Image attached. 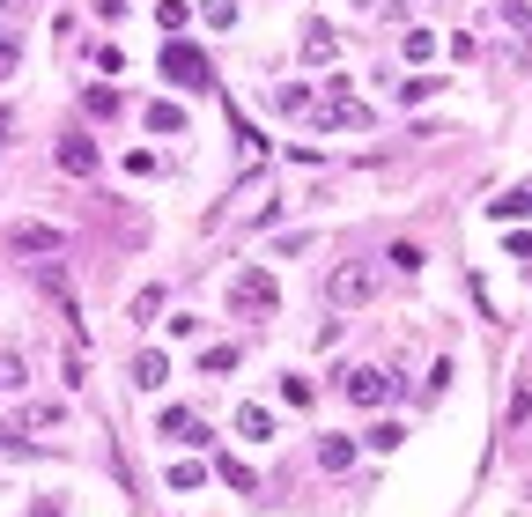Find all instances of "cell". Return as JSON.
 Returning <instances> with one entry per match:
<instances>
[{"mask_svg":"<svg viewBox=\"0 0 532 517\" xmlns=\"http://www.w3.org/2000/svg\"><path fill=\"white\" fill-rule=\"evenodd\" d=\"M163 82H170V89H215V67H207L200 45L170 37V45H163Z\"/></svg>","mask_w":532,"mask_h":517,"instance_id":"6da1fadb","label":"cell"},{"mask_svg":"<svg viewBox=\"0 0 532 517\" xmlns=\"http://www.w3.org/2000/svg\"><path fill=\"white\" fill-rule=\"evenodd\" d=\"M311 126H326V133H340V126H370V104L355 97L348 82H326V97L311 104Z\"/></svg>","mask_w":532,"mask_h":517,"instance_id":"7a4b0ae2","label":"cell"},{"mask_svg":"<svg viewBox=\"0 0 532 517\" xmlns=\"http://www.w3.org/2000/svg\"><path fill=\"white\" fill-rule=\"evenodd\" d=\"M230 303H237L244 318H274V311H281V289H274L266 266H244V274L230 281Z\"/></svg>","mask_w":532,"mask_h":517,"instance_id":"3957f363","label":"cell"},{"mask_svg":"<svg viewBox=\"0 0 532 517\" xmlns=\"http://www.w3.org/2000/svg\"><path fill=\"white\" fill-rule=\"evenodd\" d=\"M326 296L340 303V311H348V303H370V296H377V266H370V259H340L333 281H326Z\"/></svg>","mask_w":532,"mask_h":517,"instance_id":"277c9868","label":"cell"},{"mask_svg":"<svg viewBox=\"0 0 532 517\" xmlns=\"http://www.w3.org/2000/svg\"><path fill=\"white\" fill-rule=\"evenodd\" d=\"M60 244H67V229H52V222H15L8 229V252H23V259H45Z\"/></svg>","mask_w":532,"mask_h":517,"instance_id":"5b68a950","label":"cell"},{"mask_svg":"<svg viewBox=\"0 0 532 517\" xmlns=\"http://www.w3.org/2000/svg\"><path fill=\"white\" fill-rule=\"evenodd\" d=\"M52 156H60L67 178H97V141H89V133H60V148H52Z\"/></svg>","mask_w":532,"mask_h":517,"instance_id":"8992f818","label":"cell"},{"mask_svg":"<svg viewBox=\"0 0 532 517\" xmlns=\"http://www.w3.org/2000/svg\"><path fill=\"white\" fill-rule=\"evenodd\" d=\"M340 392H348L355 407H385V399H392V377H385V370H348V377H340Z\"/></svg>","mask_w":532,"mask_h":517,"instance_id":"52a82bcc","label":"cell"},{"mask_svg":"<svg viewBox=\"0 0 532 517\" xmlns=\"http://www.w3.org/2000/svg\"><path fill=\"white\" fill-rule=\"evenodd\" d=\"M163 436H170V444H185V451H200V444H207L200 414H185V407H163Z\"/></svg>","mask_w":532,"mask_h":517,"instance_id":"ba28073f","label":"cell"},{"mask_svg":"<svg viewBox=\"0 0 532 517\" xmlns=\"http://www.w3.org/2000/svg\"><path fill=\"white\" fill-rule=\"evenodd\" d=\"M488 215H496V222H532V178H525V185H510L503 200H488Z\"/></svg>","mask_w":532,"mask_h":517,"instance_id":"9c48e42d","label":"cell"},{"mask_svg":"<svg viewBox=\"0 0 532 517\" xmlns=\"http://www.w3.org/2000/svg\"><path fill=\"white\" fill-rule=\"evenodd\" d=\"M82 111H89V119H119V111H126V97H119L111 82H89V89H82Z\"/></svg>","mask_w":532,"mask_h":517,"instance_id":"30bf717a","label":"cell"},{"mask_svg":"<svg viewBox=\"0 0 532 517\" xmlns=\"http://www.w3.org/2000/svg\"><path fill=\"white\" fill-rule=\"evenodd\" d=\"M163 377H170V362H163L156 348H141V355H133V385H141V392H163Z\"/></svg>","mask_w":532,"mask_h":517,"instance_id":"8fae6325","label":"cell"},{"mask_svg":"<svg viewBox=\"0 0 532 517\" xmlns=\"http://www.w3.org/2000/svg\"><path fill=\"white\" fill-rule=\"evenodd\" d=\"M318 466H326V473H348V466H355V436H318Z\"/></svg>","mask_w":532,"mask_h":517,"instance_id":"7c38bea8","label":"cell"},{"mask_svg":"<svg viewBox=\"0 0 532 517\" xmlns=\"http://www.w3.org/2000/svg\"><path fill=\"white\" fill-rule=\"evenodd\" d=\"M333 52H340V37H333L326 23H311V30H303V60H311V67H326Z\"/></svg>","mask_w":532,"mask_h":517,"instance_id":"4fadbf2b","label":"cell"},{"mask_svg":"<svg viewBox=\"0 0 532 517\" xmlns=\"http://www.w3.org/2000/svg\"><path fill=\"white\" fill-rule=\"evenodd\" d=\"M311 104H318L311 82H303V89H274V111H289V119H311Z\"/></svg>","mask_w":532,"mask_h":517,"instance_id":"5bb4252c","label":"cell"},{"mask_svg":"<svg viewBox=\"0 0 532 517\" xmlns=\"http://www.w3.org/2000/svg\"><path fill=\"white\" fill-rule=\"evenodd\" d=\"M141 126H148V133H185V111H178V104H148Z\"/></svg>","mask_w":532,"mask_h":517,"instance_id":"9a60e30c","label":"cell"},{"mask_svg":"<svg viewBox=\"0 0 532 517\" xmlns=\"http://www.w3.org/2000/svg\"><path fill=\"white\" fill-rule=\"evenodd\" d=\"M215 473H222V481H230L237 495H259V473H252V466H244V458H222V466H215Z\"/></svg>","mask_w":532,"mask_h":517,"instance_id":"2e32d148","label":"cell"},{"mask_svg":"<svg viewBox=\"0 0 532 517\" xmlns=\"http://www.w3.org/2000/svg\"><path fill=\"white\" fill-rule=\"evenodd\" d=\"M385 266H392V274H422V244H407V237H399L392 252H385Z\"/></svg>","mask_w":532,"mask_h":517,"instance_id":"e0dca14e","label":"cell"},{"mask_svg":"<svg viewBox=\"0 0 532 517\" xmlns=\"http://www.w3.org/2000/svg\"><path fill=\"white\" fill-rule=\"evenodd\" d=\"M207 481V466H193V458H178V466H170V495H193Z\"/></svg>","mask_w":532,"mask_h":517,"instance_id":"ac0fdd59","label":"cell"},{"mask_svg":"<svg viewBox=\"0 0 532 517\" xmlns=\"http://www.w3.org/2000/svg\"><path fill=\"white\" fill-rule=\"evenodd\" d=\"M200 23H215V30H237V0H200Z\"/></svg>","mask_w":532,"mask_h":517,"instance_id":"d6986e66","label":"cell"},{"mask_svg":"<svg viewBox=\"0 0 532 517\" xmlns=\"http://www.w3.org/2000/svg\"><path fill=\"white\" fill-rule=\"evenodd\" d=\"M23 385H30V370H23V355L8 348V355H0V392H23Z\"/></svg>","mask_w":532,"mask_h":517,"instance_id":"ffe728a7","label":"cell"},{"mask_svg":"<svg viewBox=\"0 0 532 517\" xmlns=\"http://www.w3.org/2000/svg\"><path fill=\"white\" fill-rule=\"evenodd\" d=\"M281 399H289V407H311L318 385H311V377H281Z\"/></svg>","mask_w":532,"mask_h":517,"instance_id":"44dd1931","label":"cell"},{"mask_svg":"<svg viewBox=\"0 0 532 517\" xmlns=\"http://www.w3.org/2000/svg\"><path fill=\"white\" fill-rule=\"evenodd\" d=\"M399 444H407V429H399V421H377V429H370V451H399Z\"/></svg>","mask_w":532,"mask_h":517,"instance_id":"7402d4cb","label":"cell"},{"mask_svg":"<svg viewBox=\"0 0 532 517\" xmlns=\"http://www.w3.org/2000/svg\"><path fill=\"white\" fill-rule=\"evenodd\" d=\"M156 311H163V289H141V296H133V325H156Z\"/></svg>","mask_w":532,"mask_h":517,"instance_id":"603a6c76","label":"cell"},{"mask_svg":"<svg viewBox=\"0 0 532 517\" xmlns=\"http://www.w3.org/2000/svg\"><path fill=\"white\" fill-rule=\"evenodd\" d=\"M274 421H266V407H237V436H266Z\"/></svg>","mask_w":532,"mask_h":517,"instance_id":"cb8c5ba5","label":"cell"},{"mask_svg":"<svg viewBox=\"0 0 532 517\" xmlns=\"http://www.w3.org/2000/svg\"><path fill=\"white\" fill-rule=\"evenodd\" d=\"M200 370H207V377H222V370H237V348H207V355H200Z\"/></svg>","mask_w":532,"mask_h":517,"instance_id":"d4e9b609","label":"cell"},{"mask_svg":"<svg viewBox=\"0 0 532 517\" xmlns=\"http://www.w3.org/2000/svg\"><path fill=\"white\" fill-rule=\"evenodd\" d=\"M15 60H23V37H15V30H0V74H15Z\"/></svg>","mask_w":532,"mask_h":517,"instance_id":"484cf974","label":"cell"},{"mask_svg":"<svg viewBox=\"0 0 532 517\" xmlns=\"http://www.w3.org/2000/svg\"><path fill=\"white\" fill-rule=\"evenodd\" d=\"M422 97H436V82H429V74H414V82H399V104H422Z\"/></svg>","mask_w":532,"mask_h":517,"instance_id":"4316f807","label":"cell"},{"mask_svg":"<svg viewBox=\"0 0 532 517\" xmlns=\"http://www.w3.org/2000/svg\"><path fill=\"white\" fill-rule=\"evenodd\" d=\"M156 23H163V30H170V37H178V30H185V23H193V15H185V8H178V0H163V8H156Z\"/></svg>","mask_w":532,"mask_h":517,"instance_id":"83f0119b","label":"cell"},{"mask_svg":"<svg viewBox=\"0 0 532 517\" xmlns=\"http://www.w3.org/2000/svg\"><path fill=\"white\" fill-rule=\"evenodd\" d=\"M429 52H436V37H429V30H407V60H414V67H422V60H429Z\"/></svg>","mask_w":532,"mask_h":517,"instance_id":"f1b7e54d","label":"cell"},{"mask_svg":"<svg viewBox=\"0 0 532 517\" xmlns=\"http://www.w3.org/2000/svg\"><path fill=\"white\" fill-rule=\"evenodd\" d=\"M97 15H104V23H119V15H126V0H97Z\"/></svg>","mask_w":532,"mask_h":517,"instance_id":"f546056e","label":"cell"},{"mask_svg":"<svg viewBox=\"0 0 532 517\" xmlns=\"http://www.w3.org/2000/svg\"><path fill=\"white\" fill-rule=\"evenodd\" d=\"M510 259H532V237H510Z\"/></svg>","mask_w":532,"mask_h":517,"instance_id":"4dcf8cb0","label":"cell"},{"mask_svg":"<svg viewBox=\"0 0 532 517\" xmlns=\"http://www.w3.org/2000/svg\"><path fill=\"white\" fill-rule=\"evenodd\" d=\"M0 8H8V0H0Z\"/></svg>","mask_w":532,"mask_h":517,"instance_id":"1f68e13d","label":"cell"}]
</instances>
